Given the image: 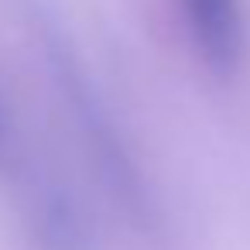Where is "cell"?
I'll return each mask as SVG.
<instances>
[{"label": "cell", "instance_id": "cell-1", "mask_svg": "<svg viewBox=\"0 0 250 250\" xmlns=\"http://www.w3.org/2000/svg\"><path fill=\"white\" fill-rule=\"evenodd\" d=\"M52 62H55L59 83L65 89L69 110H72V117H76V124L83 130L86 154H89L100 182H106L113 202L124 209V216L130 223L141 226V233H154V226H158V202L151 199V185H147L141 165L134 161L127 141L120 137V130L113 127V120L100 106L93 86L86 83V76L76 69L72 55L62 45H52Z\"/></svg>", "mask_w": 250, "mask_h": 250}, {"label": "cell", "instance_id": "cell-2", "mask_svg": "<svg viewBox=\"0 0 250 250\" xmlns=\"http://www.w3.org/2000/svg\"><path fill=\"white\" fill-rule=\"evenodd\" d=\"M24 209L38 250H96L93 226L65 185L38 178L24 195Z\"/></svg>", "mask_w": 250, "mask_h": 250}, {"label": "cell", "instance_id": "cell-3", "mask_svg": "<svg viewBox=\"0 0 250 250\" xmlns=\"http://www.w3.org/2000/svg\"><path fill=\"white\" fill-rule=\"evenodd\" d=\"M195 55L216 76H233L243 55L240 0H178Z\"/></svg>", "mask_w": 250, "mask_h": 250}, {"label": "cell", "instance_id": "cell-4", "mask_svg": "<svg viewBox=\"0 0 250 250\" xmlns=\"http://www.w3.org/2000/svg\"><path fill=\"white\" fill-rule=\"evenodd\" d=\"M7 158V110H4V100H0V165Z\"/></svg>", "mask_w": 250, "mask_h": 250}]
</instances>
